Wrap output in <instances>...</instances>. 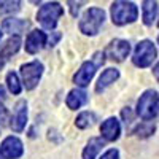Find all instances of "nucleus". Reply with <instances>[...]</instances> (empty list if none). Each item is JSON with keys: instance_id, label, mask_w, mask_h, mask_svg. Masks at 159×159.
<instances>
[{"instance_id": "nucleus-8", "label": "nucleus", "mask_w": 159, "mask_h": 159, "mask_svg": "<svg viewBox=\"0 0 159 159\" xmlns=\"http://www.w3.org/2000/svg\"><path fill=\"white\" fill-rule=\"evenodd\" d=\"M130 52V43L127 40H121V38H115L110 42V45L107 46V54L111 61H116V62H121L124 61Z\"/></svg>"}, {"instance_id": "nucleus-25", "label": "nucleus", "mask_w": 159, "mask_h": 159, "mask_svg": "<svg viewBox=\"0 0 159 159\" xmlns=\"http://www.w3.org/2000/svg\"><path fill=\"white\" fill-rule=\"evenodd\" d=\"M70 10H72V16H76V13L80 11V7L83 5V2H69Z\"/></svg>"}, {"instance_id": "nucleus-9", "label": "nucleus", "mask_w": 159, "mask_h": 159, "mask_svg": "<svg viewBox=\"0 0 159 159\" xmlns=\"http://www.w3.org/2000/svg\"><path fill=\"white\" fill-rule=\"evenodd\" d=\"M22 153H24V147L18 137L10 135L0 145V154H2L3 159H18L22 156Z\"/></svg>"}, {"instance_id": "nucleus-28", "label": "nucleus", "mask_w": 159, "mask_h": 159, "mask_svg": "<svg viewBox=\"0 0 159 159\" xmlns=\"http://www.w3.org/2000/svg\"><path fill=\"white\" fill-rule=\"evenodd\" d=\"M153 75H154V78L157 80V81H159V62L156 64V67L153 69Z\"/></svg>"}, {"instance_id": "nucleus-16", "label": "nucleus", "mask_w": 159, "mask_h": 159, "mask_svg": "<svg viewBox=\"0 0 159 159\" xmlns=\"http://www.w3.org/2000/svg\"><path fill=\"white\" fill-rule=\"evenodd\" d=\"M86 102H88V94L83 89H72L67 96V100H65L70 110H76L80 107H83Z\"/></svg>"}, {"instance_id": "nucleus-3", "label": "nucleus", "mask_w": 159, "mask_h": 159, "mask_svg": "<svg viewBox=\"0 0 159 159\" xmlns=\"http://www.w3.org/2000/svg\"><path fill=\"white\" fill-rule=\"evenodd\" d=\"M139 18V8L132 2H113L111 3V21L116 25H126Z\"/></svg>"}, {"instance_id": "nucleus-4", "label": "nucleus", "mask_w": 159, "mask_h": 159, "mask_svg": "<svg viewBox=\"0 0 159 159\" xmlns=\"http://www.w3.org/2000/svg\"><path fill=\"white\" fill-rule=\"evenodd\" d=\"M159 111V97L157 92L154 89H148L145 91L140 96L139 102H137V115L148 121V119H153Z\"/></svg>"}, {"instance_id": "nucleus-5", "label": "nucleus", "mask_w": 159, "mask_h": 159, "mask_svg": "<svg viewBox=\"0 0 159 159\" xmlns=\"http://www.w3.org/2000/svg\"><path fill=\"white\" fill-rule=\"evenodd\" d=\"M62 15H64V8L61 7V3L49 2V3H45L43 7H40V10L37 13V21L45 29L51 30L57 25V21Z\"/></svg>"}, {"instance_id": "nucleus-32", "label": "nucleus", "mask_w": 159, "mask_h": 159, "mask_svg": "<svg viewBox=\"0 0 159 159\" xmlns=\"http://www.w3.org/2000/svg\"><path fill=\"white\" fill-rule=\"evenodd\" d=\"M157 42H159V37H157Z\"/></svg>"}, {"instance_id": "nucleus-24", "label": "nucleus", "mask_w": 159, "mask_h": 159, "mask_svg": "<svg viewBox=\"0 0 159 159\" xmlns=\"http://www.w3.org/2000/svg\"><path fill=\"white\" fill-rule=\"evenodd\" d=\"M8 121V110L5 108V105L0 102V124H5Z\"/></svg>"}, {"instance_id": "nucleus-15", "label": "nucleus", "mask_w": 159, "mask_h": 159, "mask_svg": "<svg viewBox=\"0 0 159 159\" xmlns=\"http://www.w3.org/2000/svg\"><path fill=\"white\" fill-rule=\"evenodd\" d=\"M118 78H119V70L118 69H107V70H103L102 75L97 80L96 92H99V94H100V92H103L110 84H113Z\"/></svg>"}, {"instance_id": "nucleus-17", "label": "nucleus", "mask_w": 159, "mask_h": 159, "mask_svg": "<svg viewBox=\"0 0 159 159\" xmlns=\"http://www.w3.org/2000/svg\"><path fill=\"white\" fill-rule=\"evenodd\" d=\"M102 147H103L102 139H99V137H92V139H89L88 145H86L84 150H83V159H96L97 154L100 153Z\"/></svg>"}, {"instance_id": "nucleus-14", "label": "nucleus", "mask_w": 159, "mask_h": 159, "mask_svg": "<svg viewBox=\"0 0 159 159\" xmlns=\"http://www.w3.org/2000/svg\"><path fill=\"white\" fill-rule=\"evenodd\" d=\"M29 25H30V22L27 21V19H18V18H8V19H5L3 22H2V29H3V32H8V34H15V35H18V34H21V32H24L25 29H29Z\"/></svg>"}, {"instance_id": "nucleus-20", "label": "nucleus", "mask_w": 159, "mask_h": 159, "mask_svg": "<svg viewBox=\"0 0 159 159\" xmlns=\"http://www.w3.org/2000/svg\"><path fill=\"white\" fill-rule=\"evenodd\" d=\"M7 86H8L11 94H19V92L22 91V84L19 81V76H18L16 72H8V75H7Z\"/></svg>"}, {"instance_id": "nucleus-26", "label": "nucleus", "mask_w": 159, "mask_h": 159, "mask_svg": "<svg viewBox=\"0 0 159 159\" xmlns=\"http://www.w3.org/2000/svg\"><path fill=\"white\" fill-rule=\"evenodd\" d=\"M123 118L126 119V124H129L132 121V111H130V108H124L123 110Z\"/></svg>"}, {"instance_id": "nucleus-7", "label": "nucleus", "mask_w": 159, "mask_h": 159, "mask_svg": "<svg viewBox=\"0 0 159 159\" xmlns=\"http://www.w3.org/2000/svg\"><path fill=\"white\" fill-rule=\"evenodd\" d=\"M42 75H43V64H42V62L32 61V62H27V64L21 65L22 84H24V88L27 89V91L34 89V88L38 84Z\"/></svg>"}, {"instance_id": "nucleus-31", "label": "nucleus", "mask_w": 159, "mask_h": 159, "mask_svg": "<svg viewBox=\"0 0 159 159\" xmlns=\"http://www.w3.org/2000/svg\"><path fill=\"white\" fill-rule=\"evenodd\" d=\"M0 159H3V157H2V156H0Z\"/></svg>"}, {"instance_id": "nucleus-1", "label": "nucleus", "mask_w": 159, "mask_h": 159, "mask_svg": "<svg viewBox=\"0 0 159 159\" xmlns=\"http://www.w3.org/2000/svg\"><path fill=\"white\" fill-rule=\"evenodd\" d=\"M103 62H105V52L97 51L96 54L92 56V59L83 62V65L80 67V70L73 75V81H75V84H76V86H81V88L88 86V84L91 83L92 76L96 75V70L100 67Z\"/></svg>"}, {"instance_id": "nucleus-6", "label": "nucleus", "mask_w": 159, "mask_h": 159, "mask_svg": "<svg viewBox=\"0 0 159 159\" xmlns=\"http://www.w3.org/2000/svg\"><path fill=\"white\" fill-rule=\"evenodd\" d=\"M156 54H157V51H156V46L153 45V42H150V40H142V42L135 46L134 56H132V62L140 69H147L156 59Z\"/></svg>"}, {"instance_id": "nucleus-13", "label": "nucleus", "mask_w": 159, "mask_h": 159, "mask_svg": "<svg viewBox=\"0 0 159 159\" xmlns=\"http://www.w3.org/2000/svg\"><path fill=\"white\" fill-rule=\"evenodd\" d=\"M100 134L105 140L108 142H115L118 140L119 134H121V126H119V121L116 118H108L105 119L100 126Z\"/></svg>"}, {"instance_id": "nucleus-11", "label": "nucleus", "mask_w": 159, "mask_h": 159, "mask_svg": "<svg viewBox=\"0 0 159 159\" xmlns=\"http://www.w3.org/2000/svg\"><path fill=\"white\" fill-rule=\"evenodd\" d=\"M27 124V103L25 100H19L16 103L15 115L11 118V129L15 132H22Z\"/></svg>"}, {"instance_id": "nucleus-21", "label": "nucleus", "mask_w": 159, "mask_h": 159, "mask_svg": "<svg viewBox=\"0 0 159 159\" xmlns=\"http://www.w3.org/2000/svg\"><path fill=\"white\" fill-rule=\"evenodd\" d=\"M19 7H21L19 2H0V16L16 13V11H19Z\"/></svg>"}, {"instance_id": "nucleus-2", "label": "nucleus", "mask_w": 159, "mask_h": 159, "mask_svg": "<svg viewBox=\"0 0 159 159\" xmlns=\"http://www.w3.org/2000/svg\"><path fill=\"white\" fill-rule=\"evenodd\" d=\"M105 22V11L97 7H91L80 19L78 27L84 35H96Z\"/></svg>"}, {"instance_id": "nucleus-29", "label": "nucleus", "mask_w": 159, "mask_h": 159, "mask_svg": "<svg viewBox=\"0 0 159 159\" xmlns=\"http://www.w3.org/2000/svg\"><path fill=\"white\" fill-rule=\"evenodd\" d=\"M5 88L3 86H0V102H2V100H5Z\"/></svg>"}, {"instance_id": "nucleus-12", "label": "nucleus", "mask_w": 159, "mask_h": 159, "mask_svg": "<svg viewBox=\"0 0 159 159\" xmlns=\"http://www.w3.org/2000/svg\"><path fill=\"white\" fill-rule=\"evenodd\" d=\"M19 46H21V37L19 35L8 38L7 42L0 46V70H2V67L8 62V59L15 54V52H18Z\"/></svg>"}, {"instance_id": "nucleus-23", "label": "nucleus", "mask_w": 159, "mask_h": 159, "mask_svg": "<svg viewBox=\"0 0 159 159\" xmlns=\"http://www.w3.org/2000/svg\"><path fill=\"white\" fill-rule=\"evenodd\" d=\"M100 159H119V151L118 150H115V148H111V150H107L103 154H102V157Z\"/></svg>"}, {"instance_id": "nucleus-10", "label": "nucleus", "mask_w": 159, "mask_h": 159, "mask_svg": "<svg viewBox=\"0 0 159 159\" xmlns=\"http://www.w3.org/2000/svg\"><path fill=\"white\" fill-rule=\"evenodd\" d=\"M46 40H48V37H46V34L43 32V30H32L29 35H27V38H25V51L29 52V54H37L38 51H42L43 49V46L46 45Z\"/></svg>"}, {"instance_id": "nucleus-30", "label": "nucleus", "mask_w": 159, "mask_h": 159, "mask_svg": "<svg viewBox=\"0 0 159 159\" xmlns=\"http://www.w3.org/2000/svg\"><path fill=\"white\" fill-rule=\"evenodd\" d=\"M0 38H2V32H0Z\"/></svg>"}, {"instance_id": "nucleus-33", "label": "nucleus", "mask_w": 159, "mask_h": 159, "mask_svg": "<svg viewBox=\"0 0 159 159\" xmlns=\"http://www.w3.org/2000/svg\"><path fill=\"white\" fill-rule=\"evenodd\" d=\"M157 25H159V22H157Z\"/></svg>"}, {"instance_id": "nucleus-18", "label": "nucleus", "mask_w": 159, "mask_h": 159, "mask_svg": "<svg viewBox=\"0 0 159 159\" xmlns=\"http://www.w3.org/2000/svg\"><path fill=\"white\" fill-rule=\"evenodd\" d=\"M157 15V3L151 0H145L142 2V19L147 25H151L154 18Z\"/></svg>"}, {"instance_id": "nucleus-27", "label": "nucleus", "mask_w": 159, "mask_h": 159, "mask_svg": "<svg viewBox=\"0 0 159 159\" xmlns=\"http://www.w3.org/2000/svg\"><path fill=\"white\" fill-rule=\"evenodd\" d=\"M59 38H61V34L59 32H52V37H49V46H54Z\"/></svg>"}, {"instance_id": "nucleus-19", "label": "nucleus", "mask_w": 159, "mask_h": 159, "mask_svg": "<svg viewBox=\"0 0 159 159\" xmlns=\"http://www.w3.org/2000/svg\"><path fill=\"white\" fill-rule=\"evenodd\" d=\"M97 121V115L94 111H83L80 113L75 119V126L78 129H88L91 126H94V123Z\"/></svg>"}, {"instance_id": "nucleus-22", "label": "nucleus", "mask_w": 159, "mask_h": 159, "mask_svg": "<svg viewBox=\"0 0 159 159\" xmlns=\"http://www.w3.org/2000/svg\"><path fill=\"white\" fill-rule=\"evenodd\" d=\"M156 130V127L153 126V124H147V123H143V124H140L137 129H135V134L139 135V137H142V139H147V137H150L153 132Z\"/></svg>"}]
</instances>
